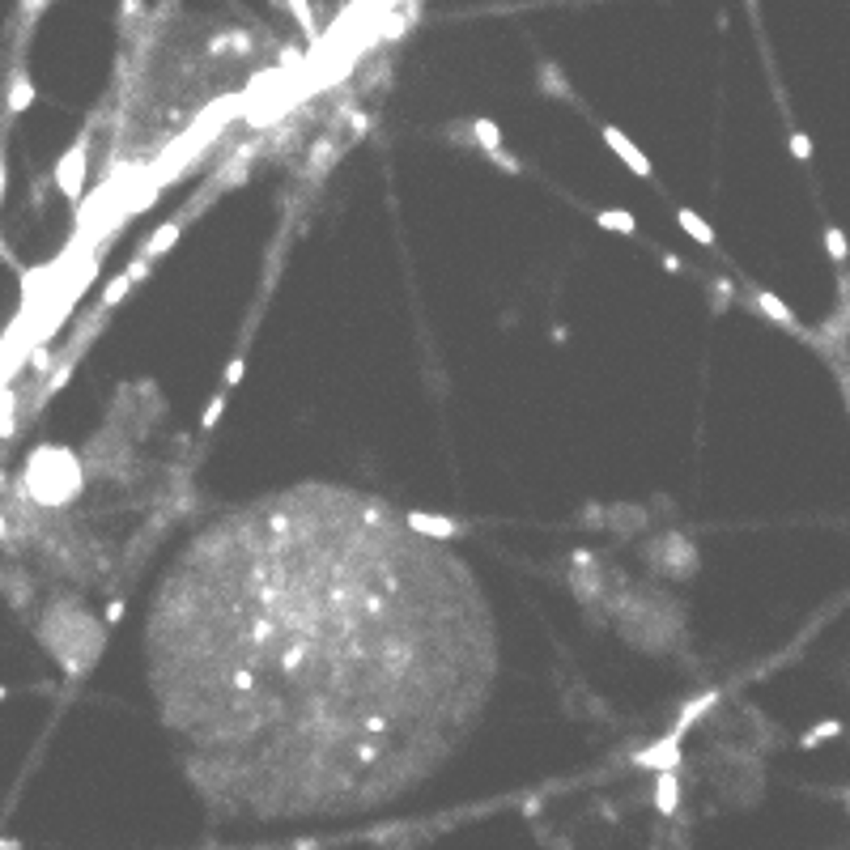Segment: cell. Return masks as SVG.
Returning <instances> with one entry per match:
<instances>
[{"label":"cell","mask_w":850,"mask_h":850,"mask_svg":"<svg viewBox=\"0 0 850 850\" xmlns=\"http://www.w3.org/2000/svg\"><path fill=\"white\" fill-rule=\"evenodd\" d=\"M145 646L196 787L255 821L417 787L498 677L468 565L345 485L277 489L209 523L162 579Z\"/></svg>","instance_id":"6da1fadb"},{"label":"cell","mask_w":850,"mask_h":850,"mask_svg":"<svg viewBox=\"0 0 850 850\" xmlns=\"http://www.w3.org/2000/svg\"><path fill=\"white\" fill-rule=\"evenodd\" d=\"M43 642L68 672H90L98 651L107 642V629L98 625L77 599H56L43 617Z\"/></svg>","instance_id":"7a4b0ae2"},{"label":"cell","mask_w":850,"mask_h":850,"mask_svg":"<svg viewBox=\"0 0 850 850\" xmlns=\"http://www.w3.org/2000/svg\"><path fill=\"white\" fill-rule=\"evenodd\" d=\"M85 485V468H81V455L68 451V446H52L43 443L30 451L26 460V472H21V493L39 506H64L73 502Z\"/></svg>","instance_id":"3957f363"},{"label":"cell","mask_w":850,"mask_h":850,"mask_svg":"<svg viewBox=\"0 0 850 850\" xmlns=\"http://www.w3.org/2000/svg\"><path fill=\"white\" fill-rule=\"evenodd\" d=\"M651 561H655V570H663L668 579H689V574H697V549L689 544L685 532L659 536V541L651 544Z\"/></svg>","instance_id":"277c9868"},{"label":"cell","mask_w":850,"mask_h":850,"mask_svg":"<svg viewBox=\"0 0 850 850\" xmlns=\"http://www.w3.org/2000/svg\"><path fill=\"white\" fill-rule=\"evenodd\" d=\"M85 166H90V140L85 136H77V145L68 149V154L60 157V166H56V188L73 204H81V188H85Z\"/></svg>","instance_id":"5b68a950"},{"label":"cell","mask_w":850,"mask_h":850,"mask_svg":"<svg viewBox=\"0 0 850 850\" xmlns=\"http://www.w3.org/2000/svg\"><path fill=\"white\" fill-rule=\"evenodd\" d=\"M604 140H608V149H613V154H617L634 174H642V179H651V174H655V171H651V162H646V154H642V149H638V145L621 132V128L604 124Z\"/></svg>","instance_id":"8992f818"},{"label":"cell","mask_w":850,"mask_h":850,"mask_svg":"<svg viewBox=\"0 0 850 850\" xmlns=\"http://www.w3.org/2000/svg\"><path fill=\"white\" fill-rule=\"evenodd\" d=\"M753 307L766 315V319H774L778 328H787V332H795V336H808V332L799 328V319H795V310L778 298L774 290H753Z\"/></svg>","instance_id":"52a82bcc"},{"label":"cell","mask_w":850,"mask_h":850,"mask_svg":"<svg viewBox=\"0 0 850 850\" xmlns=\"http://www.w3.org/2000/svg\"><path fill=\"white\" fill-rule=\"evenodd\" d=\"M405 523L413 527V532L429 536V541H455V536H464V527H460L455 519H443V515H421V510H408Z\"/></svg>","instance_id":"ba28073f"},{"label":"cell","mask_w":850,"mask_h":850,"mask_svg":"<svg viewBox=\"0 0 850 850\" xmlns=\"http://www.w3.org/2000/svg\"><path fill=\"white\" fill-rule=\"evenodd\" d=\"M680 732H668L663 740H659L655 749H646V753H638V766H646V770H677L680 766Z\"/></svg>","instance_id":"9c48e42d"},{"label":"cell","mask_w":850,"mask_h":850,"mask_svg":"<svg viewBox=\"0 0 850 850\" xmlns=\"http://www.w3.org/2000/svg\"><path fill=\"white\" fill-rule=\"evenodd\" d=\"M183 221H188V217H174V221H166V226H162V230H157V234H149V238H145V247H140V252H136V255H145L149 264H154L157 255H166V252H171V247H174V238H179V230H183Z\"/></svg>","instance_id":"30bf717a"},{"label":"cell","mask_w":850,"mask_h":850,"mask_svg":"<svg viewBox=\"0 0 850 850\" xmlns=\"http://www.w3.org/2000/svg\"><path fill=\"white\" fill-rule=\"evenodd\" d=\"M655 808L663 816H672L680 808V778L677 770H659V782H655Z\"/></svg>","instance_id":"8fae6325"},{"label":"cell","mask_w":850,"mask_h":850,"mask_svg":"<svg viewBox=\"0 0 850 850\" xmlns=\"http://www.w3.org/2000/svg\"><path fill=\"white\" fill-rule=\"evenodd\" d=\"M608 527H613V532H638V527H646V510H642V506L617 502L608 510Z\"/></svg>","instance_id":"7c38bea8"},{"label":"cell","mask_w":850,"mask_h":850,"mask_svg":"<svg viewBox=\"0 0 850 850\" xmlns=\"http://www.w3.org/2000/svg\"><path fill=\"white\" fill-rule=\"evenodd\" d=\"M30 102H35V85L26 77V68H18V73H13V85H9V116H21Z\"/></svg>","instance_id":"4fadbf2b"},{"label":"cell","mask_w":850,"mask_h":850,"mask_svg":"<svg viewBox=\"0 0 850 850\" xmlns=\"http://www.w3.org/2000/svg\"><path fill=\"white\" fill-rule=\"evenodd\" d=\"M677 221H680V230L689 234V238H697L702 247H715V230H710L694 209H677Z\"/></svg>","instance_id":"5bb4252c"},{"label":"cell","mask_w":850,"mask_h":850,"mask_svg":"<svg viewBox=\"0 0 850 850\" xmlns=\"http://www.w3.org/2000/svg\"><path fill=\"white\" fill-rule=\"evenodd\" d=\"M596 226H604V230H613V234H634L638 217L629 209H604V212H596Z\"/></svg>","instance_id":"9a60e30c"},{"label":"cell","mask_w":850,"mask_h":850,"mask_svg":"<svg viewBox=\"0 0 850 850\" xmlns=\"http://www.w3.org/2000/svg\"><path fill=\"white\" fill-rule=\"evenodd\" d=\"M468 132H472V140L481 145L485 154L502 145V132H498V124H493V119H472V124H468Z\"/></svg>","instance_id":"2e32d148"},{"label":"cell","mask_w":850,"mask_h":850,"mask_svg":"<svg viewBox=\"0 0 850 850\" xmlns=\"http://www.w3.org/2000/svg\"><path fill=\"white\" fill-rule=\"evenodd\" d=\"M541 81H544L541 90H544V94H549V98H570V85H565V73H557V64H553V60H544V64H541Z\"/></svg>","instance_id":"e0dca14e"},{"label":"cell","mask_w":850,"mask_h":850,"mask_svg":"<svg viewBox=\"0 0 850 850\" xmlns=\"http://www.w3.org/2000/svg\"><path fill=\"white\" fill-rule=\"evenodd\" d=\"M136 281H132V272H119L116 281L107 285V293H102V307H116V302H124L128 298V290H132Z\"/></svg>","instance_id":"ac0fdd59"},{"label":"cell","mask_w":850,"mask_h":850,"mask_svg":"<svg viewBox=\"0 0 850 850\" xmlns=\"http://www.w3.org/2000/svg\"><path fill=\"white\" fill-rule=\"evenodd\" d=\"M825 247H830L833 264H842V260H846V234L838 230V226H830V230H825Z\"/></svg>","instance_id":"d6986e66"},{"label":"cell","mask_w":850,"mask_h":850,"mask_svg":"<svg viewBox=\"0 0 850 850\" xmlns=\"http://www.w3.org/2000/svg\"><path fill=\"white\" fill-rule=\"evenodd\" d=\"M221 413H226V391H217L209 400V408H204V417H200V429H212V425L221 421Z\"/></svg>","instance_id":"ffe728a7"},{"label":"cell","mask_w":850,"mask_h":850,"mask_svg":"<svg viewBox=\"0 0 850 850\" xmlns=\"http://www.w3.org/2000/svg\"><path fill=\"white\" fill-rule=\"evenodd\" d=\"M838 732H842V723H821V727H816L812 735H804L799 744H804V749H812V744H821V740H830V735H838Z\"/></svg>","instance_id":"44dd1931"},{"label":"cell","mask_w":850,"mask_h":850,"mask_svg":"<svg viewBox=\"0 0 850 850\" xmlns=\"http://www.w3.org/2000/svg\"><path fill=\"white\" fill-rule=\"evenodd\" d=\"M791 154L799 157V162H808V157H812V140L804 132H791Z\"/></svg>","instance_id":"7402d4cb"},{"label":"cell","mask_w":850,"mask_h":850,"mask_svg":"<svg viewBox=\"0 0 850 850\" xmlns=\"http://www.w3.org/2000/svg\"><path fill=\"white\" fill-rule=\"evenodd\" d=\"M489 157H493L498 166H506V171H510V174H519V171H523V166H519V162H515V157H506V149H502V145H498V149H489Z\"/></svg>","instance_id":"603a6c76"},{"label":"cell","mask_w":850,"mask_h":850,"mask_svg":"<svg viewBox=\"0 0 850 850\" xmlns=\"http://www.w3.org/2000/svg\"><path fill=\"white\" fill-rule=\"evenodd\" d=\"M243 370H247V366H243V357H234L230 366H226V387L238 383V379H243Z\"/></svg>","instance_id":"cb8c5ba5"},{"label":"cell","mask_w":850,"mask_h":850,"mask_svg":"<svg viewBox=\"0 0 850 850\" xmlns=\"http://www.w3.org/2000/svg\"><path fill=\"white\" fill-rule=\"evenodd\" d=\"M119 617H124V599H111V604H107V625L119 621Z\"/></svg>","instance_id":"d4e9b609"},{"label":"cell","mask_w":850,"mask_h":850,"mask_svg":"<svg viewBox=\"0 0 850 850\" xmlns=\"http://www.w3.org/2000/svg\"><path fill=\"white\" fill-rule=\"evenodd\" d=\"M35 370H47V349H35Z\"/></svg>","instance_id":"484cf974"},{"label":"cell","mask_w":850,"mask_h":850,"mask_svg":"<svg viewBox=\"0 0 850 850\" xmlns=\"http://www.w3.org/2000/svg\"><path fill=\"white\" fill-rule=\"evenodd\" d=\"M4 536H9V519L0 515V541H4Z\"/></svg>","instance_id":"4316f807"},{"label":"cell","mask_w":850,"mask_h":850,"mask_svg":"<svg viewBox=\"0 0 850 850\" xmlns=\"http://www.w3.org/2000/svg\"><path fill=\"white\" fill-rule=\"evenodd\" d=\"M9 846H18V842H9V838H0V850H9Z\"/></svg>","instance_id":"83f0119b"},{"label":"cell","mask_w":850,"mask_h":850,"mask_svg":"<svg viewBox=\"0 0 850 850\" xmlns=\"http://www.w3.org/2000/svg\"><path fill=\"white\" fill-rule=\"evenodd\" d=\"M4 697H9V689H4V685H0V702H4Z\"/></svg>","instance_id":"f1b7e54d"}]
</instances>
